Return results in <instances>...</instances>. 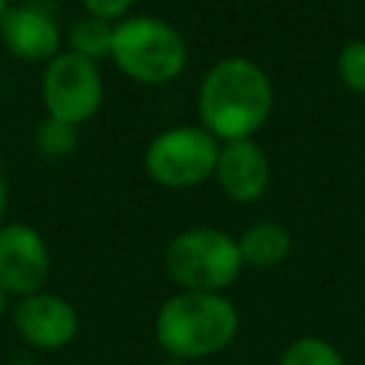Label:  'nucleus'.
Instances as JSON below:
<instances>
[{
	"label": "nucleus",
	"mask_w": 365,
	"mask_h": 365,
	"mask_svg": "<svg viewBox=\"0 0 365 365\" xmlns=\"http://www.w3.org/2000/svg\"><path fill=\"white\" fill-rule=\"evenodd\" d=\"M274 111V86L265 68L248 57L217 60L197 91L200 125L222 140H251Z\"/></svg>",
	"instance_id": "f257e3e1"
},
{
	"label": "nucleus",
	"mask_w": 365,
	"mask_h": 365,
	"mask_svg": "<svg viewBox=\"0 0 365 365\" xmlns=\"http://www.w3.org/2000/svg\"><path fill=\"white\" fill-rule=\"evenodd\" d=\"M0 37L11 54L20 60H51L60 54V29L54 17L31 3L23 6H9L3 23H0Z\"/></svg>",
	"instance_id": "9d476101"
},
{
	"label": "nucleus",
	"mask_w": 365,
	"mask_h": 365,
	"mask_svg": "<svg viewBox=\"0 0 365 365\" xmlns=\"http://www.w3.org/2000/svg\"><path fill=\"white\" fill-rule=\"evenodd\" d=\"M336 74L351 91L365 94V40H351L342 46L336 57Z\"/></svg>",
	"instance_id": "2eb2a0df"
},
{
	"label": "nucleus",
	"mask_w": 365,
	"mask_h": 365,
	"mask_svg": "<svg viewBox=\"0 0 365 365\" xmlns=\"http://www.w3.org/2000/svg\"><path fill=\"white\" fill-rule=\"evenodd\" d=\"M220 143L202 125H174L151 137L145 148V171L165 188H194L214 177Z\"/></svg>",
	"instance_id": "39448f33"
},
{
	"label": "nucleus",
	"mask_w": 365,
	"mask_h": 365,
	"mask_svg": "<svg viewBox=\"0 0 365 365\" xmlns=\"http://www.w3.org/2000/svg\"><path fill=\"white\" fill-rule=\"evenodd\" d=\"M277 365H345V359L328 339L299 336L279 354Z\"/></svg>",
	"instance_id": "ddd939ff"
},
{
	"label": "nucleus",
	"mask_w": 365,
	"mask_h": 365,
	"mask_svg": "<svg viewBox=\"0 0 365 365\" xmlns=\"http://www.w3.org/2000/svg\"><path fill=\"white\" fill-rule=\"evenodd\" d=\"M37 148L46 157H66L68 151H74L77 145V125L57 120V117H46L37 125Z\"/></svg>",
	"instance_id": "4468645a"
},
{
	"label": "nucleus",
	"mask_w": 365,
	"mask_h": 365,
	"mask_svg": "<svg viewBox=\"0 0 365 365\" xmlns=\"http://www.w3.org/2000/svg\"><path fill=\"white\" fill-rule=\"evenodd\" d=\"M111 40H114V23L100 20V17H80L71 31H68V46L71 51L88 57V60H100V57H111Z\"/></svg>",
	"instance_id": "f8f14e48"
},
{
	"label": "nucleus",
	"mask_w": 365,
	"mask_h": 365,
	"mask_svg": "<svg viewBox=\"0 0 365 365\" xmlns=\"http://www.w3.org/2000/svg\"><path fill=\"white\" fill-rule=\"evenodd\" d=\"M6 11H9V0H0V23H3V17H6Z\"/></svg>",
	"instance_id": "6ab92c4d"
},
{
	"label": "nucleus",
	"mask_w": 365,
	"mask_h": 365,
	"mask_svg": "<svg viewBox=\"0 0 365 365\" xmlns=\"http://www.w3.org/2000/svg\"><path fill=\"white\" fill-rule=\"evenodd\" d=\"M43 103L48 117L80 125L91 120L103 103V77L94 60L77 51H60L43 71Z\"/></svg>",
	"instance_id": "423d86ee"
},
{
	"label": "nucleus",
	"mask_w": 365,
	"mask_h": 365,
	"mask_svg": "<svg viewBox=\"0 0 365 365\" xmlns=\"http://www.w3.org/2000/svg\"><path fill=\"white\" fill-rule=\"evenodd\" d=\"M240 331V314L222 294L177 291L154 317L157 345L168 359L194 362L225 351Z\"/></svg>",
	"instance_id": "f03ea898"
},
{
	"label": "nucleus",
	"mask_w": 365,
	"mask_h": 365,
	"mask_svg": "<svg viewBox=\"0 0 365 365\" xmlns=\"http://www.w3.org/2000/svg\"><path fill=\"white\" fill-rule=\"evenodd\" d=\"M214 180L220 191L234 202H254L265 194L271 182V163L259 143L254 140H231L220 145V157L214 165Z\"/></svg>",
	"instance_id": "1a4fd4ad"
},
{
	"label": "nucleus",
	"mask_w": 365,
	"mask_h": 365,
	"mask_svg": "<svg viewBox=\"0 0 365 365\" xmlns=\"http://www.w3.org/2000/svg\"><path fill=\"white\" fill-rule=\"evenodd\" d=\"M163 265L180 291L222 294L240 277L242 257L237 237L211 225H197L180 231L168 242Z\"/></svg>",
	"instance_id": "20e7f679"
},
{
	"label": "nucleus",
	"mask_w": 365,
	"mask_h": 365,
	"mask_svg": "<svg viewBox=\"0 0 365 365\" xmlns=\"http://www.w3.org/2000/svg\"><path fill=\"white\" fill-rule=\"evenodd\" d=\"M237 245H240L242 265H251V268H274V265H279L291 254L294 240H291V234H288L285 225H279L274 220H262V222L248 225L237 237Z\"/></svg>",
	"instance_id": "9b49d317"
},
{
	"label": "nucleus",
	"mask_w": 365,
	"mask_h": 365,
	"mask_svg": "<svg viewBox=\"0 0 365 365\" xmlns=\"http://www.w3.org/2000/svg\"><path fill=\"white\" fill-rule=\"evenodd\" d=\"M163 365H191V362H180V359H165Z\"/></svg>",
	"instance_id": "aec40b11"
},
{
	"label": "nucleus",
	"mask_w": 365,
	"mask_h": 365,
	"mask_svg": "<svg viewBox=\"0 0 365 365\" xmlns=\"http://www.w3.org/2000/svg\"><path fill=\"white\" fill-rule=\"evenodd\" d=\"M51 257L43 234L26 222H3L0 228V285L9 294L29 297L43 291Z\"/></svg>",
	"instance_id": "0eeeda50"
},
{
	"label": "nucleus",
	"mask_w": 365,
	"mask_h": 365,
	"mask_svg": "<svg viewBox=\"0 0 365 365\" xmlns=\"http://www.w3.org/2000/svg\"><path fill=\"white\" fill-rule=\"evenodd\" d=\"M3 211H6V180L0 171V228H3Z\"/></svg>",
	"instance_id": "f3484780"
},
{
	"label": "nucleus",
	"mask_w": 365,
	"mask_h": 365,
	"mask_svg": "<svg viewBox=\"0 0 365 365\" xmlns=\"http://www.w3.org/2000/svg\"><path fill=\"white\" fill-rule=\"evenodd\" d=\"M80 3H83L86 14L114 23V20H123L125 17V11L131 9L134 0H80Z\"/></svg>",
	"instance_id": "dca6fc26"
},
{
	"label": "nucleus",
	"mask_w": 365,
	"mask_h": 365,
	"mask_svg": "<svg viewBox=\"0 0 365 365\" xmlns=\"http://www.w3.org/2000/svg\"><path fill=\"white\" fill-rule=\"evenodd\" d=\"M111 60L125 77L143 86H163L182 74L188 46L185 37L163 17L134 14L114 26Z\"/></svg>",
	"instance_id": "7ed1b4c3"
},
{
	"label": "nucleus",
	"mask_w": 365,
	"mask_h": 365,
	"mask_svg": "<svg viewBox=\"0 0 365 365\" xmlns=\"http://www.w3.org/2000/svg\"><path fill=\"white\" fill-rule=\"evenodd\" d=\"M9 297H11V294L0 285V319H3V317H6V311H9Z\"/></svg>",
	"instance_id": "a211bd4d"
},
{
	"label": "nucleus",
	"mask_w": 365,
	"mask_h": 365,
	"mask_svg": "<svg viewBox=\"0 0 365 365\" xmlns=\"http://www.w3.org/2000/svg\"><path fill=\"white\" fill-rule=\"evenodd\" d=\"M11 322L17 334L40 351H60L71 345L80 331L77 308L66 297L51 291L20 297L17 305L11 308Z\"/></svg>",
	"instance_id": "6e6552de"
}]
</instances>
